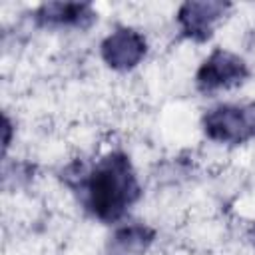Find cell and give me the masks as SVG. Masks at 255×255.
I'll use <instances>...</instances> for the list:
<instances>
[{"label": "cell", "instance_id": "5b68a950", "mask_svg": "<svg viewBox=\"0 0 255 255\" xmlns=\"http://www.w3.org/2000/svg\"><path fill=\"white\" fill-rule=\"evenodd\" d=\"M229 2L221 0H187L177 10V24L183 38L205 42L213 34V26L227 14Z\"/></svg>", "mask_w": 255, "mask_h": 255}, {"label": "cell", "instance_id": "6da1fadb", "mask_svg": "<svg viewBox=\"0 0 255 255\" xmlns=\"http://www.w3.org/2000/svg\"><path fill=\"white\" fill-rule=\"evenodd\" d=\"M78 189L86 211L102 223L120 221L141 197V185L129 155L120 149L102 155L84 175H80Z\"/></svg>", "mask_w": 255, "mask_h": 255}, {"label": "cell", "instance_id": "277c9868", "mask_svg": "<svg viewBox=\"0 0 255 255\" xmlns=\"http://www.w3.org/2000/svg\"><path fill=\"white\" fill-rule=\"evenodd\" d=\"M102 60L118 72L135 68L147 54V42L141 32L129 26H118L100 44Z\"/></svg>", "mask_w": 255, "mask_h": 255}, {"label": "cell", "instance_id": "ba28073f", "mask_svg": "<svg viewBox=\"0 0 255 255\" xmlns=\"http://www.w3.org/2000/svg\"><path fill=\"white\" fill-rule=\"evenodd\" d=\"M10 129H12V124L8 118H4V147L10 145Z\"/></svg>", "mask_w": 255, "mask_h": 255}, {"label": "cell", "instance_id": "7a4b0ae2", "mask_svg": "<svg viewBox=\"0 0 255 255\" xmlns=\"http://www.w3.org/2000/svg\"><path fill=\"white\" fill-rule=\"evenodd\" d=\"M203 133L217 143L241 145L255 139V104H219L201 118Z\"/></svg>", "mask_w": 255, "mask_h": 255}, {"label": "cell", "instance_id": "9c48e42d", "mask_svg": "<svg viewBox=\"0 0 255 255\" xmlns=\"http://www.w3.org/2000/svg\"><path fill=\"white\" fill-rule=\"evenodd\" d=\"M253 233H255V229H253Z\"/></svg>", "mask_w": 255, "mask_h": 255}, {"label": "cell", "instance_id": "8992f818", "mask_svg": "<svg viewBox=\"0 0 255 255\" xmlns=\"http://www.w3.org/2000/svg\"><path fill=\"white\" fill-rule=\"evenodd\" d=\"M98 14L90 2H44L36 8L34 20L42 28H80L86 30Z\"/></svg>", "mask_w": 255, "mask_h": 255}, {"label": "cell", "instance_id": "3957f363", "mask_svg": "<svg viewBox=\"0 0 255 255\" xmlns=\"http://www.w3.org/2000/svg\"><path fill=\"white\" fill-rule=\"evenodd\" d=\"M247 78H249V68L241 56L225 48H215L197 68L195 86L201 94H213L219 90L239 86Z\"/></svg>", "mask_w": 255, "mask_h": 255}, {"label": "cell", "instance_id": "52a82bcc", "mask_svg": "<svg viewBox=\"0 0 255 255\" xmlns=\"http://www.w3.org/2000/svg\"><path fill=\"white\" fill-rule=\"evenodd\" d=\"M155 241V229L145 223H128L118 227L110 241L106 255H145Z\"/></svg>", "mask_w": 255, "mask_h": 255}]
</instances>
